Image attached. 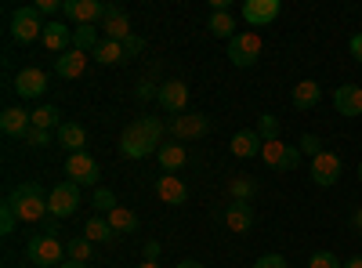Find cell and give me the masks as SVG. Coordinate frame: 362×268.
I'll list each match as a JSON object with an SVG mask.
<instances>
[{"label": "cell", "instance_id": "f546056e", "mask_svg": "<svg viewBox=\"0 0 362 268\" xmlns=\"http://www.w3.org/2000/svg\"><path fill=\"white\" fill-rule=\"evenodd\" d=\"M83 240H90V243H112L116 232L109 228L105 218H90V221L83 225Z\"/></svg>", "mask_w": 362, "mask_h": 268}, {"label": "cell", "instance_id": "ab89813d", "mask_svg": "<svg viewBox=\"0 0 362 268\" xmlns=\"http://www.w3.org/2000/svg\"><path fill=\"white\" fill-rule=\"evenodd\" d=\"M15 225H18V218H15V211H11V206L4 203V214H0V232H4V235H11V232H15Z\"/></svg>", "mask_w": 362, "mask_h": 268}, {"label": "cell", "instance_id": "f35d334b", "mask_svg": "<svg viewBox=\"0 0 362 268\" xmlns=\"http://www.w3.org/2000/svg\"><path fill=\"white\" fill-rule=\"evenodd\" d=\"M254 268H290V261L283 254H264V257L254 261Z\"/></svg>", "mask_w": 362, "mask_h": 268}, {"label": "cell", "instance_id": "f1b7e54d", "mask_svg": "<svg viewBox=\"0 0 362 268\" xmlns=\"http://www.w3.org/2000/svg\"><path fill=\"white\" fill-rule=\"evenodd\" d=\"M206 29H210L218 40H232V37H235V18H232L228 11H214V15H210V22H206Z\"/></svg>", "mask_w": 362, "mask_h": 268}, {"label": "cell", "instance_id": "7402d4cb", "mask_svg": "<svg viewBox=\"0 0 362 268\" xmlns=\"http://www.w3.org/2000/svg\"><path fill=\"white\" fill-rule=\"evenodd\" d=\"M261 134L257 131H235L232 134V156H239V160H250V156H261Z\"/></svg>", "mask_w": 362, "mask_h": 268}, {"label": "cell", "instance_id": "f907efd6", "mask_svg": "<svg viewBox=\"0 0 362 268\" xmlns=\"http://www.w3.org/2000/svg\"><path fill=\"white\" fill-rule=\"evenodd\" d=\"M138 268H160V264H156V261H141Z\"/></svg>", "mask_w": 362, "mask_h": 268}, {"label": "cell", "instance_id": "d4e9b609", "mask_svg": "<svg viewBox=\"0 0 362 268\" xmlns=\"http://www.w3.org/2000/svg\"><path fill=\"white\" fill-rule=\"evenodd\" d=\"M319 98H322V91H319V83H315V80H300V83L293 87V109H300V112L315 109Z\"/></svg>", "mask_w": 362, "mask_h": 268}, {"label": "cell", "instance_id": "c3c4849f", "mask_svg": "<svg viewBox=\"0 0 362 268\" xmlns=\"http://www.w3.org/2000/svg\"><path fill=\"white\" fill-rule=\"evenodd\" d=\"M344 268H362V254H355V257H348V261H344Z\"/></svg>", "mask_w": 362, "mask_h": 268}, {"label": "cell", "instance_id": "52a82bcc", "mask_svg": "<svg viewBox=\"0 0 362 268\" xmlns=\"http://www.w3.org/2000/svg\"><path fill=\"white\" fill-rule=\"evenodd\" d=\"M47 211H51V218H73L76 211H80V185H73V182H62V185H54L51 189V196H47Z\"/></svg>", "mask_w": 362, "mask_h": 268}, {"label": "cell", "instance_id": "9c48e42d", "mask_svg": "<svg viewBox=\"0 0 362 268\" xmlns=\"http://www.w3.org/2000/svg\"><path fill=\"white\" fill-rule=\"evenodd\" d=\"M206 131H210V116H203V112H181V116H174V120H170V134L177 141L203 138Z\"/></svg>", "mask_w": 362, "mask_h": 268}, {"label": "cell", "instance_id": "6da1fadb", "mask_svg": "<svg viewBox=\"0 0 362 268\" xmlns=\"http://www.w3.org/2000/svg\"><path fill=\"white\" fill-rule=\"evenodd\" d=\"M163 120L160 116H138L134 124L124 127V134H119V153H124L127 160H145L163 148Z\"/></svg>", "mask_w": 362, "mask_h": 268}, {"label": "cell", "instance_id": "7c38bea8", "mask_svg": "<svg viewBox=\"0 0 362 268\" xmlns=\"http://www.w3.org/2000/svg\"><path fill=\"white\" fill-rule=\"evenodd\" d=\"M337 177H341V156L322 148V153L312 160V182L319 189H329V185H337Z\"/></svg>", "mask_w": 362, "mask_h": 268}, {"label": "cell", "instance_id": "74e56055", "mask_svg": "<svg viewBox=\"0 0 362 268\" xmlns=\"http://www.w3.org/2000/svg\"><path fill=\"white\" fill-rule=\"evenodd\" d=\"M29 148H44L47 141H51V131H40V127H29V134L22 138Z\"/></svg>", "mask_w": 362, "mask_h": 268}, {"label": "cell", "instance_id": "5b68a950", "mask_svg": "<svg viewBox=\"0 0 362 268\" xmlns=\"http://www.w3.org/2000/svg\"><path fill=\"white\" fill-rule=\"evenodd\" d=\"M261 51H264V40H261L257 33H235V37L228 40V58H232V66H235V69H250V66H257Z\"/></svg>", "mask_w": 362, "mask_h": 268}, {"label": "cell", "instance_id": "ac0fdd59", "mask_svg": "<svg viewBox=\"0 0 362 268\" xmlns=\"http://www.w3.org/2000/svg\"><path fill=\"white\" fill-rule=\"evenodd\" d=\"M334 109L341 116H362V87L358 83H341L334 91Z\"/></svg>", "mask_w": 362, "mask_h": 268}, {"label": "cell", "instance_id": "7dc6e473", "mask_svg": "<svg viewBox=\"0 0 362 268\" xmlns=\"http://www.w3.org/2000/svg\"><path fill=\"white\" fill-rule=\"evenodd\" d=\"M156 254H160V247H156V243H148V247H145V257H148V261H156Z\"/></svg>", "mask_w": 362, "mask_h": 268}, {"label": "cell", "instance_id": "681fc988", "mask_svg": "<svg viewBox=\"0 0 362 268\" xmlns=\"http://www.w3.org/2000/svg\"><path fill=\"white\" fill-rule=\"evenodd\" d=\"M58 268H87L83 261H66V264H58Z\"/></svg>", "mask_w": 362, "mask_h": 268}, {"label": "cell", "instance_id": "e0dca14e", "mask_svg": "<svg viewBox=\"0 0 362 268\" xmlns=\"http://www.w3.org/2000/svg\"><path fill=\"white\" fill-rule=\"evenodd\" d=\"M156 196L163 203H170V206H185L189 203V185L181 182L177 174H163L160 182H156Z\"/></svg>", "mask_w": 362, "mask_h": 268}, {"label": "cell", "instance_id": "4dcf8cb0", "mask_svg": "<svg viewBox=\"0 0 362 268\" xmlns=\"http://www.w3.org/2000/svg\"><path fill=\"white\" fill-rule=\"evenodd\" d=\"M98 44H102V40H98V29H95V25H76V29H73V47H76V51H90V54H95Z\"/></svg>", "mask_w": 362, "mask_h": 268}, {"label": "cell", "instance_id": "2e32d148", "mask_svg": "<svg viewBox=\"0 0 362 268\" xmlns=\"http://www.w3.org/2000/svg\"><path fill=\"white\" fill-rule=\"evenodd\" d=\"M102 33H105V40H127V37H134L131 33V18H127V11L119 4H109V15L102 18Z\"/></svg>", "mask_w": 362, "mask_h": 268}, {"label": "cell", "instance_id": "5bb4252c", "mask_svg": "<svg viewBox=\"0 0 362 268\" xmlns=\"http://www.w3.org/2000/svg\"><path fill=\"white\" fill-rule=\"evenodd\" d=\"M279 11H283V4L279 0H247L243 4V18L257 29V25H272L279 18Z\"/></svg>", "mask_w": 362, "mask_h": 268}, {"label": "cell", "instance_id": "d6a6232c", "mask_svg": "<svg viewBox=\"0 0 362 268\" xmlns=\"http://www.w3.org/2000/svg\"><path fill=\"white\" fill-rule=\"evenodd\" d=\"M66 254H69V261H90V257H95V243H90V240H83V235H76V240H69L66 243Z\"/></svg>", "mask_w": 362, "mask_h": 268}, {"label": "cell", "instance_id": "8fae6325", "mask_svg": "<svg viewBox=\"0 0 362 268\" xmlns=\"http://www.w3.org/2000/svg\"><path fill=\"white\" fill-rule=\"evenodd\" d=\"M66 174H69L73 185H95L102 170H98V160L90 156V153H73L66 160Z\"/></svg>", "mask_w": 362, "mask_h": 268}, {"label": "cell", "instance_id": "7bdbcfd3", "mask_svg": "<svg viewBox=\"0 0 362 268\" xmlns=\"http://www.w3.org/2000/svg\"><path fill=\"white\" fill-rule=\"evenodd\" d=\"M348 47H351V58H355V62H362V33H355Z\"/></svg>", "mask_w": 362, "mask_h": 268}, {"label": "cell", "instance_id": "9a60e30c", "mask_svg": "<svg viewBox=\"0 0 362 268\" xmlns=\"http://www.w3.org/2000/svg\"><path fill=\"white\" fill-rule=\"evenodd\" d=\"M29 127H33V112H25L18 105H8L4 112H0V131H4L8 138H25Z\"/></svg>", "mask_w": 362, "mask_h": 268}, {"label": "cell", "instance_id": "44dd1931", "mask_svg": "<svg viewBox=\"0 0 362 268\" xmlns=\"http://www.w3.org/2000/svg\"><path fill=\"white\" fill-rule=\"evenodd\" d=\"M40 40H44V47H47L51 54H66V51H69V44H73V29H69V25H62V22H47Z\"/></svg>", "mask_w": 362, "mask_h": 268}, {"label": "cell", "instance_id": "cb8c5ba5", "mask_svg": "<svg viewBox=\"0 0 362 268\" xmlns=\"http://www.w3.org/2000/svg\"><path fill=\"white\" fill-rule=\"evenodd\" d=\"M90 58H95V62H102V66H124L131 54H127L124 40H102V44H98V51L90 54Z\"/></svg>", "mask_w": 362, "mask_h": 268}, {"label": "cell", "instance_id": "30bf717a", "mask_svg": "<svg viewBox=\"0 0 362 268\" xmlns=\"http://www.w3.org/2000/svg\"><path fill=\"white\" fill-rule=\"evenodd\" d=\"M62 11L76 22V25H95L109 15V4H102V0H66Z\"/></svg>", "mask_w": 362, "mask_h": 268}, {"label": "cell", "instance_id": "b9f144b4", "mask_svg": "<svg viewBox=\"0 0 362 268\" xmlns=\"http://www.w3.org/2000/svg\"><path fill=\"white\" fill-rule=\"evenodd\" d=\"M124 47H127V54H131V58H138V54L145 51V40L134 33V37H127V40H124Z\"/></svg>", "mask_w": 362, "mask_h": 268}, {"label": "cell", "instance_id": "4316f807", "mask_svg": "<svg viewBox=\"0 0 362 268\" xmlns=\"http://www.w3.org/2000/svg\"><path fill=\"white\" fill-rule=\"evenodd\" d=\"M228 196H232V203H250L254 199V192H257V182L254 177H243V174H235V177H228Z\"/></svg>", "mask_w": 362, "mask_h": 268}, {"label": "cell", "instance_id": "484cf974", "mask_svg": "<svg viewBox=\"0 0 362 268\" xmlns=\"http://www.w3.org/2000/svg\"><path fill=\"white\" fill-rule=\"evenodd\" d=\"M156 160H160L163 174H174V170H181V167L189 163V153H185V145H163L160 153H156Z\"/></svg>", "mask_w": 362, "mask_h": 268}, {"label": "cell", "instance_id": "ffe728a7", "mask_svg": "<svg viewBox=\"0 0 362 268\" xmlns=\"http://www.w3.org/2000/svg\"><path fill=\"white\" fill-rule=\"evenodd\" d=\"M83 69H87V51L69 47L66 54L54 58V73L62 76V80H76V76H83Z\"/></svg>", "mask_w": 362, "mask_h": 268}, {"label": "cell", "instance_id": "603a6c76", "mask_svg": "<svg viewBox=\"0 0 362 268\" xmlns=\"http://www.w3.org/2000/svg\"><path fill=\"white\" fill-rule=\"evenodd\" d=\"M58 145H62V148H69V156L73 153H87V131L80 127V124H73V120H66L62 127H58Z\"/></svg>", "mask_w": 362, "mask_h": 268}, {"label": "cell", "instance_id": "d590c367", "mask_svg": "<svg viewBox=\"0 0 362 268\" xmlns=\"http://www.w3.org/2000/svg\"><path fill=\"white\" fill-rule=\"evenodd\" d=\"M308 268H344V261L337 254H329V250H319V254H312Z\"/></svg>", "mask_w": 362, "mask_h": 268}, {"label": "cell", "instance_id": "e575fe53", "mask_svg": "<svg viewBox=\"0 0 362 268\" xmlns=\"http://www.w3.org/2000/svg\"><path fill=\"white\" fill-rule=\"evenodd\" d=\"M90 206H95L98 214H109L112 206H119V203H116V196H112L109 189H95V196H90Z\"/></svg>", "mask_w": 362, "mask_h": 268}, {"label": "cell", "instance_id": "ee69618b", "mask_svg": "<svg viewBox=\"0 0 362 268\" xmlns=\"http://www.w3.org/2000/svg\"><path fill=\"white\" fill-rule=\"evenodd\" d=\"M156 91H153V80H141L138 83V98H153Z\"/></svg>", "mask_w": 362, "mask_h": 268}, {"label": "cell", "instance_id": "f6af8a7d", "mask_svg": "<svg viewBox=\"0 0 362 268\" xmlns=\"http://www.w3.org/2000/svg\"><path fill=\"white\" fill-rule=\"evenodd\" d=\"M351 228H355V235H362V206L351 214Z\"/></svg>", "mask_w": 362, "mask_h": 268}, {"label": "cell", "instance_id": "816d5d0a", "mask_svg": "<svg viewBox=\"0 0 362 268\" xmlns=\"http://www.w3.org/2000/svg\"><path fill=\"white\" fill-rule=\"evenodd\" d=\"M358 182H362V163H358Z\"/></svg>", "mask_w": 362, "mask_h": 268}, {"label": "cell", "instance_id": "4fadbf2b", "mask_svg": "<svg viewBox=\"0 0 362 268\" xmlns=\"http://www.w3.org/2000/svg\"><path fill=\"white\" fill-rule=\"evenodd\" d=\"M15 91H18L22 98H40V95L47 91V73L37 69V66L18 69V76H15Z\"/></svg>", "mask_w": 362, "mask_h": 268}, {"label": "cell", "instance_id": "1f68e13d", "mask_svg": "<svg viewBox=\"0 0 362 268\" xmlns=\"http://www.w3.org/2000/svg\"><path fill=\"white\" fill-rule=\"evenodd\" d=\"M66 120H62V112H58L54 105H40L37 112H33V127H40V131H58Z\"/></svg>", "mask_w": 362, "mask_h": 268}, {"label": "cell", "instance_id": "bcb514c9", "mask_svg": "<svg viewBox=\"0 0 362 268\" xmlns=\"http://www.w3.org/2000/svg\"><path fill=\"white\" fill-rule=\"evenodd\" d=\"M177 268H206V264H203V261H192V257H189V261H177Z\"/></svg>", "mask_w": 362, "mask_h": 268}, {"label": "cell", "instance_id": "83f0119b", "mask_svg": "<svg viewBox=\"0 0 362 268\" xmlns=\"http://www.w3.org/2000/svg\"><path fill=\"white\" fill-rule=\"evenodd\" d=\"M109 228L119 235V232H138V214L134 211H127V206H112V211H109Z\"/></svg>", "mask_w": 362, "mask_h": 268}, {"label": "cell", "instance_id": "8d00e7d4", "mask_svg": "<svg viewBox=\"0 0 362 268\" xmlns=\"http://www.w3.org/2000/svg\"><path fill=\"white\" fill-rule=\"evenodd\" d=\"M297 148H300V156H312V160H315V156L322 153V138H319V134H300V145H297Z\"/></svg>", "mask_w": 362, "mask_h": 268}, {"label": "cell", "instance_id": "836d02e7", "mask_svg": "<svg viewBox=\"0 0 362 268\" xmlns=\"http://www.w3.org/2000/svg\"><path fill=\"white\" fill-rule=\"evenodd\" d=\"M257 134H261V141H272V138H279V120L272 112H261L257 116V127H254Z\"/></svg>", "mask_w": 362, "mask_h": 268}, {"label": "cell", "instance_id": "7a4b0ae2", "mask_svg": "<svg viewBox=\"0 0 362 268\" xmlns=\"http://www.w3.org/2000/svg\"><path fill=\"white\" fill-rule=\"evenodd\" d=\"M11 211H15V218L22 221V225H37V221H44L51 211H47V192L37 185V182H25V185H18V189H11V196L4 199Z\"/></svg>", "mask_w": 362, "mask_h": 268}, {"label": "cell", "instance_id": "60d3db41", "mask_svg": "<svg viewBox=\"0 0 362 268\" xmlns=\"http://www.w3.org/2000/svg\"><path fill=\"white\" fill-rule=\"evenodd\" d=\"M33 8H37L40 18H44V15H54V11H62V4H58V0H37Z\"/></svg>", "mask_w": 362, "mask_h": 268}, {"label": "cell", "instance_id": "d6986e66", "mask_svg": "<svg viewBox=\"0 0 362 268\" xmlns=\"http://www.w3.org/2000/svg\"><path fill=\"white\" fill-rule=\"evenodd\" d=\"M225 228L228 232H250L254 228V203H228L225 206Z\"/></svg>", "mask_w": 362, "mask_h": 268}, {"label": "cell", "instance_id": "8992f818", "mask_svg": "<svg viewBox=\"0 0 362 268\" xmlns=\"http://www.w3.org/2000/svg\"><path fill=\"white\" fill-rule=\"evenodd\" d=\"M261 160L272 167V170H293L300 163V148L297 145H286L283 138H272L261 145Z\"/></svg>", "mask_w": 362, "mask_h": 268}, {"label": "cell", "instance_id": "277c9868", "mask_svg": "<svg viewBox=\"0 0 362 268\" xmlns=\"http://www.w3.org/2000/svg\"><path fill=\"white\" fill-rule=\"evenodd\" d=\"M62 254H66V247H62V240H58L54 232H37L33 240H29V247H25V257L33 261V264H40V268L58 264V261H62Z\"/></svg>", "mask_w": 362, "mask_h": 268}, {"label": "cell", "instance_id": "3957f363", "mask_svg": "<svg viewBox=\"0 0 362 268\" xmlns=\"http://www.w3.org/2000/svg\"><path fill=\"white\" fill-rule=\"evenodd\" d=\"M44 18L37 15V8L29 4V8H15L11 11V40L15 44H33V40H40L44 37Z\"/></svg>", "mask_w": 362, "mask_h": 268}, {"label": "cell", "instance_id": "ba28073f", "mask_svg": "<svg viewBox=\"0 0 362 268\" xmlns=\"http://www.w3.org/2000/svg\"><path fill=\"white\" fill-rule=\"evenodd\" d=\"M156 102H160V109H167V112H174V116L189 112V83H185V80H167V83H160V87H156Z\"/></svg>", "mask_w": 362, "mask_h": 268}]
</instances>
